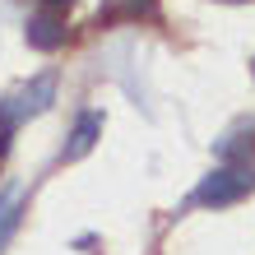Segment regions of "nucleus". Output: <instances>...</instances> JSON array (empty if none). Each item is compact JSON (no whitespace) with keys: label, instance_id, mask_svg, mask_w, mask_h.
<instances>
[{"label":"nucleus","instance_id":"obj_1","mask_svg":"<svg viewBox=\"0 0 255 255\" xmlns=\"http://www.w3.org/2000/svg\"><path fill=\"white\" fill-rule=\"evenodd\" d=\"M255 190V167H242V162H228V167H214L195 190V204L204 209H223V204H237Z\"/></svg>","mask_w":255,"mask_h":255},{"label":"nucleus","instance_id":"obj_2","mask_svg":"<svg viewBox=\"0 0 255 255\" xmlns=\"http://www.w3.org/2000/svg\"><path fill=\"white\" fill-rule=\"evenodd\" d=\"M51 98H56V79H51V74H37V79H28L23 88H14V93L0 102V126L14 130L19 121H28V116H37V112H47V107H51Z\"/></svg>","mask_w":255,"mask_h":255},{"label":"nucleus","instance_id":"obj_3","mask_svg":"<svg viewBox=\"0 0 255 255\" xmlns=\"http://www.w3.org/2000/svg\"><path fill=\"white\" fill-rule=\"evenodd\" d=\"M98 134H102V116H98V112H84L79 121H74V130H70V144H65V162L84 158L88 148L98 144Z\"/></svg>","mask_w":255,"mask_h":255},{"label":"nucleus","instance_id":"obj_4","mask_svg":"<svg viewBox=\"0 0 255 255\" xmlns=\"http://www.w3.org/2000/svg\"><path fill=\"white\" fill-rule=\"evenodd\" d=\"M61 42H65V23L56 19V14H33V19H28V47L56 51Z\"/></svg>","mask_w":255,"mask_h":255},{"label":"nucleus","instance_id":"obj_5","mask_svg":"<svg viewBox=\"0 0 255 255\" xmlns=\"http://www.w3.org/2000/svg\"><path fill=\"white\" fill-rule=\"evenodd\" d=\"M19 209H23V190H5L0 195V251L9 246L14 228H19Z\"/></svg>","mask_w":255,"mask_h":255},{"label":"nucleus","instance_id":"obj_6","mask_svg":"<svg viewBox=\"0 0 255 255\" xmlns=\"http://www.w3.org/2000/svg\"><path fill=\"white\" fill-rule=\"evenodd\" d=\"M47 5H70V0H47Z\"/></svg>","mask_w":255,"mask_h":255}]
</instances>
